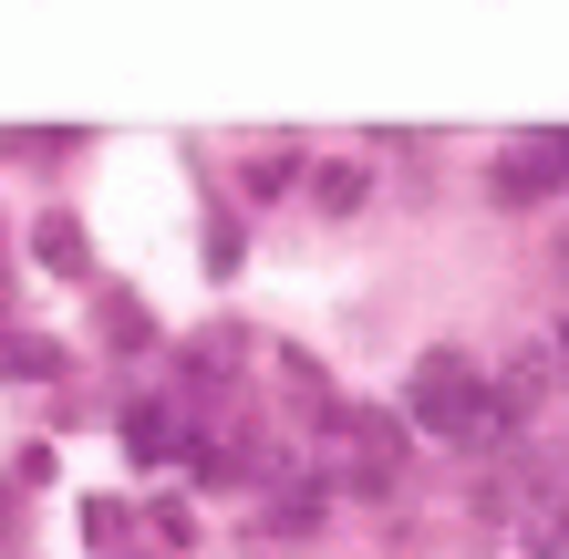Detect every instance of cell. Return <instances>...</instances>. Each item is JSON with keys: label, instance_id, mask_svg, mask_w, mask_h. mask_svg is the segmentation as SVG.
I'll return each instance as SVG.
<instances>
[{"label": "cell", "instance_id": "obj_7", "mask_svg": "<svg viewBox=\"0 0 569 559\" xmlns=\"http://www.w3.org/2000/svg\"><path fill=\"white\" fill-rule=\"evenodd\" d=\"M146 332H156L146 301H124V290H114V301H104V342H146Z\"/></svg>", "mask_w": 569, "mask_h": 559}, {"label": "cell", "instance_id": "obj_10", "mask_svg": "<svg viewBox=\"0 0 569 559\" xmlns=\"http://www.w3.org/2000/svg\"><path fill=\"white\" fill-rule=\"evenodd\" d=\"M559 363H569V332H559Z\"/></svg>", "mask_w": 569, "mask_h": 559}, {"label": "cell", "instance_id": "obj_2", "mask_svg": "<svg viewBox=\"0 0 569 559\" xmlns=\"http://www.w3.org/2000/svg\"><path fill=\"white\" fill-rule=\"evenodd\" d=\"M321 436H331V477H342L352 498H393V477H405V425H393V415H373V405H331Z\"/></svg>", "mask_w": 569, "mask_h": 559}, {"label": "cell", "instance_id": "obj_8", "mask_svg": "<svg viewBox=\"0 0 569 559\" xmlns=\"http://www.w3.org/2000/svg\"><path fill=\"white\" fill-rule=\"evenodd\" d=\"M321 208H331V218L362 208V167H321Z\"/></svg>", "mask_w": 569, "mask_h": 559}, {"label": "cell", "instance_id": "obj_4", "mask_svg": "<svg viewBox=\"0 0 569 559\" xmlns=\"http://www.w3.org/2000/svg\"><path fill=\"white\" fill-rule=\"evenodd\" d=\"M31 259H42L52 280H83V270H93V249H83V218H62V208H52L42 228H31Z\"/></svg>", "mask_w": 569, "mask_h": 559}, {"label": "cell", "instance_id": "obj_9", "mask_svg": "<svg viewBox=\"0 0 569 559\" xmlns=\"http://www.w3.org/2000/svg\"><path fill=\"white\" fill-rule=\"evenodd\" d=\"M539 539H549V559H569V498H559V508H539Z\"/></svg>", "mask_w": 569, "mask_h": 559}, {"label": "cell", "instance_id": "obj_3", "mask_svg": "<svg viewBox=\"0 0 569 559\" xmlns=\"http://www.w3.org/2000/svg\"><path fill=\"white\" fill-rule=\"evenodd\" d=\"M559 187H569V124H559V136H528L508 167L487 177L497 208H539V197H559Z\"/></svg>", "mask_w": 569, "mask_h": 559}, {"label": "cell", "instance_id": "obj_5", "mask_svg": "<svg viewBox=\"0 0 569 559\" xmlns=\"http://www.w3.org/2000/svg\"><path fill=\"white\" fill-rule=\"evenodd\" d=\"M0 383H62V342H31V332H0Z\"/></svg>", "mask_w": 569, "mask_h": 559}, {"label": "cell", "instance_id": "obj_1", "mask_svg": "<svg viewBox=\"0 0 569 559\" xmlns=\"http://www.w3.org/2000/svg\"><path fill=\"white\" fill-rule=\"evenodd\" d=\"M415 425L446 436V446H497V436H508V405H497V383L477 363L425 352V363H415Z\"/></svg>", "mask_w": 569, "mask_h": 559}, {"label": "cell", "instance_id": "obj_11", "mask_svg": "<svg viewBox=\"0 0 569 559\" xmlns=\"http://www.w3.org/2000/svg\"><path fill=\"white\" fill-rule=\"evenodd\" d=\"M0 518H11V508H0Z\"/></svg>", "mask_w": 569, "mask_h": 559}, {"label": "cell", "instance_id": "obj_6", "mask_svg": "<svg viewBox=\"0 0 569 559\" xmlns=\"http://www.w3.org/2000/svg\"><path fill=\"white\" fill-rule=\"evenodd\" d=\"M124 456H177V415H166V405H136V415H124Z\"/></svg>", "mask_w": 569, "mask_h": 559}]
</instances>
